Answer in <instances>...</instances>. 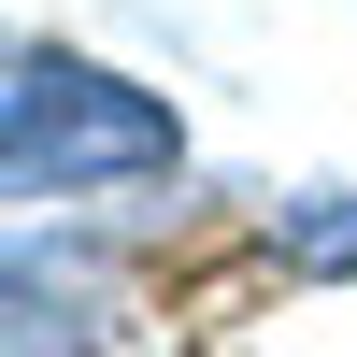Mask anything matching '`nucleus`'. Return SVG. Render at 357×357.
Segmentation results:
<instances>
[{"mask_svg": "<svg viewBox=\"0 0 357 357\" xmlns=\"http://www.w3.org/2000/svg\"><path fill=\"white\" fill-rule=\"evenodd\" d=\"M186 172V114L158 86L100 72L86 43H15L0 86V186L15 200H143Z\"/></svg>", "mask_w": 357, "mask_h": 357, "instance_id": "nucleus-1", "label": "nucleus"}, {"mask_svg": "<svg viewBox=\"0 0 357 357\" xmlns=\"http://www.w3.org/2000/svg\"><path fill=\"white\" fill-rule=\"evenodd\" d=\"M272 257H286V272H357V186L286 200V215H272Z\"/></svg>", "mask_w": 357, "mask_h": 357, "instance_id": "nucleus-2", "label": "nucleus"}]
</instances>
